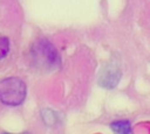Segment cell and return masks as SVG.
Instances as JSON below:
<instances>
[{"label": "cell", "instance_id": "6da1fadb", "mask_svg": "<svg viewBox=\"0 0 150 134\" xmlns=\"http://www.w3.org/2000/svg\"><path fill=\"white\" fill-rule=\"evenodd\" d=\"M26 97V84L18 77H8L0 80V101L5 105L18 106Z\"/></svg>", "mask_w": 150, "mask_h": 134}, {"label": "cell", "instance_id": "7a4b0ae2", "mask_svg": "<svg viewBox=\"0 0 150 134\" xmlns=\"http://www.w3.org/2000/svg\"><path fill=\"white\" fill-rule=\"evenodd\" d=\"M32 55L34 63L43 70H55L61 63L57 51L47 40H40L35 43Z\"/></svg>", "mask_w": 150, "mask_h": 134}, {"label": "cell", "instance_id": "3957f363", "mask_svg": "<svg viewBox=\"0 0 150 134\" xmlns=\"http://www.w3.org/2000/svg\"><path fill=\"white\" fill-rule=\"evenodd\" d=\"M121 78V68L116 61L105 64L98 73V84L104 89H114Z\"/></svg>", "mask_w": 150, "mask_h": 134}, {"label": "cell", "instance_id": "277c9868", "mask_svg": "<svg viewBox=\"0 0 150 134\" xmlns=\"http://www.w3.org/2000/svg\"><path fill=\"white\" fill-rule=\"evenodd\" d=\"M41 117H42L43 122L49 127H53L60 122V114L56 111L50 110V108H45L41 112Z\"/></svg>", "mask_w": 150, "mask_h": 134}, {"label": "cell", "instance_id": "5b68a950", "mask_svg": "<svg viewBox=\"0 0 150 134\" xmlns=\"http://www.w3.org/2000/svg\"><path fill=\"white\" fill-rule=\"evenodd\" d=\"M111 129L115 134H132L131 125L127 120H118L111 124Z\"/></svg>", "mask_w": 150, "mask_h": 134}, {"label": "cell", "instance_id": "8992f818", "mask_svg": "<svg viewBox=\"0 0 150 134\" xmlns=\"http://www.w3.org/2000/svg\"><path fill=\"white\" fill-rule=\"evenodd\" d=\"M8 50H9V42H8V38L0 35V59L4 58V57L8 54Z\"/></svg>", "mask_w": 150, "mask_h": 134}, {"label": "cell", "instance_id": "52a82bcc", "mask_svg": "<svg viewBox=\"0 0 150 134\" xmlns=\"http://www.w3.org/2000/svg\"><path fill=\"white\" fill-rule=\"evenodd\" d=\"M23 134H28V133H23Z\"/></svg>", "mask_w": 150, "mask_h": 134}]
</instances>
